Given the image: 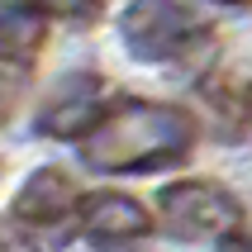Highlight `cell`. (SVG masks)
Segmentation results:
<instances>
[{"instance_id": "3957f363", "label": "cell", "mask_w": 252, "mask_h": 252, "mask_svg": "<svg viewBox=\"0 0 252 252\" xmlns=\"http://www.w3.org/2000/svg\"><path fill=\"white\" fill-rule=\"evenodd\" d=\"M19 238L38 252H57L71 233H81V190L62 167H38L19 186L10 205Z\"/></svg>"}, {"instance_id": "ba28073f", "label": "cell", "mask_w": 252, "mask_h": 252, "mask_svg": "<svg viewBox=\"0 0 252 252\" xmlns=\"http://www.w3.org/2000/svg\"><path fill=\"white\" fill-rule=\"evenodd\" d=\"M29 91V62H14V57H0V124L19 110V100Z\"/></svg>"}, {"instance_id": "5b68a950", "label": "cell", "mask_w": 252, "mask_h": 252, "mask_svg": "<svg viewBox=\"0 0 252 252\" xmlns=\"http://www.w3.org/2000/svg\"><path fill=\"white\" fill-rule=\"evenodd\" d=\"M105 110H110V100H105V81H100L95 71H71V76H62V81L48 91V100H43L38 110V133H48V138H86L91 128L105 119Z\"/></svg>"}, {"instance_id": "6da1fadb", "label": "cell", "mask_w": 252, "mask_h": 252, "mask_svg": "<svg viewBox=\"0 0 252 252\" xmlns=\"http://www.w3.org/2000/svg\"><path fill=\"white\" fill-rule=\"evenodd\" d=\"M200 124L186 105L124 95L114 100L105 119L81 138V157L95 171H162L190 157Z\"/></svg>"}, {"instance_id": "8fae6325", "label": "cell", "mask_w": 252, "mask_h": 252, "mask_svg": "<svg viewBox=\"0 0 252 252\" xmlns=\"http://www.w3.org/2000/svg\"><path fill=\"white\" fill-rule=\"evenodd\" d=\"M19 248V228H14V219H0V252H14Z\"/></svg>"}, {"instance_id": "52a82bcc", "label": "cell", "mask_w": 252, "mask_h": 252, "mask_svg": "<svg viewBox=\"0 0 252 252\" xmlns=\"http://www.w3.org/2000/svg\"><path fill=\"white\" fill-rule=\"evenodd\" d=\"M48 43V14L29 0H0V57L33 62Z\"/></svg>"}, {"instance_id": "277c9868", "label": "cell", "mask_w": 252, "mask_h": 252, "mask_svg": "<svg viewBox=\"0 0 252 252\" xmlns=\"http://www.w3.org/2000/svg\"><path fill=\"white\" fill-rule=\"evenodd\" d=\"M157 224L176 243H224L228 233L243 228V205L224 181L195 176V181H171L157 195Z\"/></svg>"}, {"instance_id": "7a4b0ae2", "label": "cell", "mask_w": 252, "mask_h": 252, "mask_svg": "<svg viewBox=\"0 0 252 252\" xmlns=\"http://www.w3.org/2000/svg\"><path fill=\"white\" fill-rule=\"evenodd\" d=\"M119 38L138 62H190L210 43V24L186 0H133L119 19Z\"/></svg>"}, {"instance_id": "7c38bea8", "label": "cell", "mask_w": 252, "mask_h": 252, "mask_svg": "<svg viewBox=\"0 0 252 252\" xmlns=\"http://www.w3.org/2000/svg\"><path fill=\"white\" fill-rule=\"evenodd\" d=\"M219 5H252V0H219Z\"/></svg>"}, {"instance_id": "8992f818", "label": "cell", "mask_w": 252, "mask_h": 252, "mask_svg": "<svg viewBox=\"0 0 252 252\" xmlns=\"http://www.w3.org/2000/svg\"><path fill=\"white\" fill-rule=\"evenodd\" d=\"M153 233V214L124 190H91L81 195V238L95 252L133 248Z\"/></svg>"}, {"instance_id": "30bf717a", "label": "cell", "mask_w": 252, "mask_h": 252, "mask_svg": "<svg viewBox=\"0 0 252 252\" xmlns=\"http://www.w3.org/2000/svg\"><path fill=\"white\" fill-rule=\"evenodd\" d=\"M219 252H252V224L238 228V233H228V238L219 243Z\"/></svg>"}, {"instance_id": "9c48e42d", "label": "cell", "mask_w": 252, "mask_h": 252, "mask_svg": "<svg viewBox=\"0 0 252 252\" xmlns=\"http://www.w3.org/2000/svg\"><path fill=\"white\" fill-rule=\"evenodd\" d=\"M29 5H38L48 19H67V24H95L100 19V0H29Z\"/></svg>"}]
</instances>
